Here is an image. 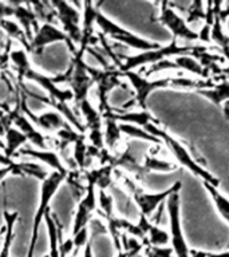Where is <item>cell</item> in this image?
Returning <instances> with one entry per match:
<instances>
[{
  "instance_id": "1",
  "label": "cell",
  "mask_w": 229,
  "mask_h": 257,
  "mask_svg": "<svg viewBox=\"0 0 229 257\" xmlns=\"http://www.w3.org/2000/svg\"><path fill=\"white\" fill-rule=\"evenodd\" d=\"M145 130L152 134V136L157 137L158 140L162 141V144L166 145V148L170 150V153L173 154V157L178 161V164L182 165L185 169H188L189 172H192L194 176L200 177L202 182H208V184L213 185V186H217L220 185V180L214 177L210 172H208L206 169L202 168L198 161L194 158V157L189 153L188 148H185L184 145L181 144L180 141L174 138L173 136H170L165 128L158 127V124L156 123H149L145 126Z\"/></svg>"
},
{
  "instance_id": "2",
  "label": "cell",
  "mask_w": 229,
  "mask_h": 257,
  "mask_svg": "<svg viewBox=\"0 0 229 257\" xmlns=\"http://www.w3.org/2000/svg\"><path fill=\"white\" fill-rule=\"evenodd\" d=\"M198 44H190V46H180L177 43L176 39H173L168 46L165 47H160L157 50H152V51L141 52L137 55H130V56H122L121 54V59L122 60V66H121L120 71L126 72V71H134V68L145 66V64H156L158 62L164 59H168L170 56H181V55H190Z\"/></svg>"
},
{
  "instance_id": "3",
  "label": "cell",
  "mask_w": 229,
  "mask_h": 257,
  "mask_svg": "<svg viewBox=\"0 0 229 257\" xmlns=\"http://www.w3.org/2000/svg\"><path fill=\"white\" fill-rule=\"evenodd\" d=\"M66 177H67V174L51 172L46 180L42 181V186H40V201L39 205H38V209H36L35 216H34L31 242H30V246H28L27 257H34L36 242H38V237H39L40 226L44 222V216L47 214L48 210H51L50 209V201L52 200V197L55 196V193L58 192L60 185L66 181Z\"/></svg>"
},
{
  "instance_id": "4",
  "label": "cell",
  "mask_w": 229,
  "mask_h": 257,
  "mask_svg": "<svg viewBox=\"0 0 229 257\" xmlns=\"http://www.w3.org/2000/svg\"><path fill=\"white\" fill-rule=\"evenodd\" d=\"M122 181H124L125 186L129 189V192L132 194L133 200L136 202V205L140 209L141 214H144L148 218L154 214V212L157 210V208L162 205L164 201H166L169 197L172 196L173 193L180 192V189L182 188V184L180 181H177L174 184L168 188L165 192L160 193H146L145 190L138 186L136 184V181H133V178L128 177L126 174H122Z\"/></svg>"
},
{
  "instance_id": "5",
  "label": "cell",
  "mask_w": 229,
  "mask_h": 257,
  "mask_svg": "<svg viewBox=\"0 0 229 257\" xmlns=\"http://www.w3.org/2000/svg\"><path fill=\"white\" fill-rule=\"evenodd\" d=\"M84 52L86 51L78 48L75 54H72V59L67 68L70 71V82L67 86L74 94L75 106L88 99V92L95 84L88 74V64L84 62Z\"/></svg>"
},
{
  "instance_id": "6",
  "label": "cell",
  "mask_w": 229,
  "mask_h": 257,
  "mask_svg": "<svg viewBox=\"0 0 229 257\" xmlns=\"http://www.w3.org/2000/svg\"><path fill=\"white\" fill-rule=\"evenodd\" d=\"M166 209L169 214V225H170V244L173 253L177 257H190V249L185 240L182 228H181L180 217V192L173 193L166 200Z\"/></svg>"
},
{
  "instance_id": "7",
  "label": "cell",
  "mask_w": 229,
  "mask_h": 257,
  "mask_svg": "<svg viewBox=\"0 0 229 257\" xmlns=\"http://www.w3.org/2000/svg\"><path fill=\"white\" fill-rule=\"evenodd\" d=\"M51 4L56 12L60 30L78 47L82 40V14L80 11L74 4L67 3V2H51Z\"/></svg>"
},
{
  "instance_id": "8",
  "label": "cell",
  "mask_w": 229,
  "mask_h": 257,
  "mask_svg": "<svg viewBox=\"0 0 229 257\" xmlns=\"http://www.w3.org/2000/svg\"><path fill=\"white\" fill-rule=\"evenodd\" d=\"M56 42H63L71 51V54H75L78 47L68 39V36L60 30L56 24H40L39 30L35 32V35L30 42L28 52L31 55H40L43 50L47 46Z\"/></svg>"
},
{
  "instance_id": "9",
  "label": "cell",
  "mask_w": 229,
  "mask_h": 257,
  "mask_svg": "<svg viewBox=\"0 0 229 257\" xmlns=\"http://www.w3.org/2000/svg\"><path fill=\"white\" fill-rule=\"evenodd\" d=\"M122 76H126V78H128L130 84H132V87L134 88V91H136L134 100H129V103H126L124 106L125 108H128L130 104L137 103L142 110H145V108H146V100H148L150 92H153L154 90H157V88L166 87V86H169V83H170V76H169V78H164V79L149 80L148 78L141 76L140 74L136 71L122 72Z\"/></svg>"
},
{
  "instance_id": "10",
  "label": "cell",
  "mask_w": 229,
  "mask_h": 257,
  "mask_svg": "<svg viewBox=\"0 0 229 257\" xmlns=\"http://www.w3.org/2000/svg\"><path fill=\"white\" fill-rule=\"evenodd\" d=\"M24 80H30L34 83L39 84L44 91L47 92V99L44 104H47L48 107H54L55 103H68L74 102V94L70 88H60L56 83H54L52 76L44 75L42 72L36 71L35 68H32L31 71H28Z\"/></svg>"
},
{
  "instance_id": "11",
  "label": "cell",
  "mask_w": 229,
  "mask_h": 257,
  "mask_svg": "<svg viewBox=\"0 0 229 257\" xmlns=\"http://www.w3.org/2000/svg\"><path fill=\"white\" fill-rule=\"evenodd\" d=\"M160 22L164 27H166L173 34V39L188 40V42H196L198 40V34L194 32L192 28L188 27L184 18H181L174 8L169 6V2L161 3V14L158 16Z\"/></svg>"
},
{
  "instance_id": "12",
  "label": "cell",
  "mask_w": 229,
  "mask_h": 257,
  "mask_svg": "<svg viewBox=\"0 0 229 257\" xmlns=\"http://www.w3.org/2000/svg\"><path fill=\"white\" fill-rule=\"evenodd\" d=\"M98 209V201H96V188L94 184L87 182V192L84 197L78 202L76 210L74 213V220H72L71 236L87 228L90 221L92 220V214Z\"/></svg>"
},
{
  "instance_id": "13",
  "label": "cell",
  "mask_w": 229,
  "mask_h": 257,
  "mask_svg": "<svg viewBox=\"0 0 229 257\" xmlns=\"http://www.w3.org/2000/svg\"><path fill=\"white\" fill-rule=\"evenodd\" d=\"M22 158H30L32 161H36L42 165H46L50 169H52L54 172L62 173V174H68L67 168L64 166L63 161L59 157V154L52 150V149H47V150H40V149L32 148L31 145H26L24 148H22L18 152V156Z\"/></svg>"
},
{
  "instance_id": "14",
  "label": "cell",
  "mask_w": 229,
  "mask_h": 257,
  "mask_svg": "<svg viewBox=\"0 0 229 257\" xmlns=\"http://www.w3.org/2000/svg\"><path fill=\"white\" fill-rule=\"evenodd\" d=\"M14 126L19 128L24 136L27 137L28 142L31 144L32 148L40 149V150H47L50 149V136H46L43 132H40L27 116L18 112L14 118Z\"/></svg>"
},
{
  "instance_id": "15",
  "label": "cell",
  "mask_w": 229,
  "mask_h": 257,
  "mask_svg": "<svg viewBox=\"0 0 229 257\" xmlns=\"http://www.w3.org/2000/svg\"><path fill=\"white\" fill-rule=\"evenodd\" d=\"M14 6V16L12 19L18 22L22 30L27 36L28 43L31 42L35 32L39 30L40 24L36 19V15L34 10L31 8L30 3H12Z\"/></svg>"
},
{
  "instance_id": "16",
  "label": "cell",
  "mask_w": 229,
  "mask_h": 257,
  "mask_svg": "<svg viewBox=\"0 0 229 257\" xmlns=\"http://www.w3.org/2000/svg\"><path fill=\"white\" fill-rule=\"evenodd\" d=\"M44 224L47 228L48 245H50L48 257H60L59 245L63 241V225L60 224L59 217L51 210H48L47 214L44 216Z\"/></svg>"
},
{
  "instance_id": "17",
  "label": "cell",
  "mask_w": 229,
  "mask_h": 257,
  "mask_svg": "<svg viewBox=\"0 0 229 257\" xmlns=\"http://www.w3.org/2000/svg\"><path fill=\"white\" fill-rule=\"evenodd\" d=\"M132 146L130 144H128V148L125 149L124 152L120 153V154H117V156H112L111 162L110 165L116 168H122L124 170H126L128 173L133 174V176L136 177L137 180H142L148 172H146V169L144 168V165H141L137 158L132 154Z\"/></svg>"
},
{
  "instance_id": "18",
  "label": "cell",
  "mask_w": 229,
  "mask_h": 257,
  "mask_svg": "<svg viewBox=\"0 0 229 257\" xmlns=\"http://www.w3.org/2000/svg\"><path fill=\"white\" fill-rule=\"evenodd\" d=\"M10 66L15 72L14 75L16 76V79L24 82V78L28 74V71L32 70L30 52L22 46L12 47L11 52H10Z\"/></svg>"
},
{
  "instance_id": "19",
  "label": "cell",
  "mask_w": 229,
  "mask_h": 257,
  "mask_svg": "<svg viewBox=\"0 0 229 257\" xmlns=\"http://www.w3.org/2000/svg\"><path fill=\"white\" fill-rule=\"evenodd\" d=\"M76 107L79 108L80 115L83 116V124L86 127V133L103 130V116L98 111V108L92 106L90 100L86 99L83 102H80L79 104H76Z\"/></svg>"
},
{
  "instance_id": "20",
  "label": "cell",
  "mask_w": 229,
  "mask_h": 257,
  "mask_svg": "<svg viewBox=\"0 0 229 257\" xmlns=\"http://www.w3.org/2000/svg\"><path fill=\"white\" fill-rule=\"evenodd\" d=\"M27 144V137L24 136L19 128H16L15 126L12 124V126H10V127L6 130L3 153L8 157V158L15 160V157L18 156V152H19L22 148H24Z\"/></svg>"
},
{
  "instance_id": "21",
  "label": "cell",
  "mask_w": 229,
  "mask_h": 257,
  "mask_svg": "<svg viewBox=\"0 0 229 257\" xmlns=\"http://www.w3.org/2000/svg\"><path fill=\"white\" fill-rule=\"evenodd\" d=\"M12 174L15 176H28L34 177L36 180L44 181L48 177L50 172L44 165L35 162V161H18L15 160L14 166H12Z\"/></svg>"
},
{
  "instance_id": "22",
  "label": "cell",
  "mask_w": 229,
  "mask_h": 257,
  "mask_svg": "<svg viewBox=\"0 0 229 257\" xmlns=\"http://www.w3.org/2000/svg\"><path fill=\"white\" fill-rule=\"evenodd\" d=\"M111 116L118 122V123H130L136 124V126H140V127H145L146 124L149 123H156L158 124L160 122L154 118V116L150 114L146 110H142V111L138 112H132V111H116L112 108Z\"/></svg>"
},
{
  "instance_id": "23",
  "label": "cell",
  "mask_w": 229,
  "mask_h": 257,
  "mask_svg": "<svg viewBox=\"0 0 229 257\" xmlns=\"http://www.w3.org/2000/svg\"><path fill=\"white\" fill-rule=\"evenodd\" d=\"M4 238L2 249H0V257H10L12 242L15 238V225L19 221V212H10L4 210Z\"/></svg>"
},
{
  "instance_id": "24",
  "label": "cell",
  "mask_w": 229,
  "mask_h": 257,
  "mask_svg": "<svg viewBox=\"0 0 229 257\" xmlns=\"http://www.w3.org/2000/svg\"><path fill=\"white\" fill-rule=\"evenodd\" d=\"M0 32L3 34L7 39H11L12 42H16L19 43L22 47H24L28 51V47H30V43H28V39L24 31L22 30L18 22L15 19H4L2 23H0Z\"/></svg>"
},
{
  "instance_id": "25",
  "label": "cell",
  "mask_w": 229,
  "mask_h": 257,
  "mask_svg": "<svg viewBox=\"0 0 229 257\" xmlns=\"http://www.w3.org/2000/svg\"><path fill=\"white\" fill-rule=\"evenodd\" d=\"M111 112H108V114H106V115L103 116L104 148L107 149V150H114L117 144L120 142L121 137H122L120 123L112 118Z\"/></svg>"
},
{
  "instance_id": "26",
  "label": "cell",
  "mask_w": 229,
  "mask_h": 257,
  "mask_svg": "<svg viewBox=\"0 0 229 257\" xmlns=\"http://www.w3.org/2000/svg\"><path fill=\"white\" fill-rule=\"evenodd\" d=\"M201 95H204L208 100H210L216 106H222L226 102H229V80H220L218 83L214 84L213 88H206V90H200L198 91Z\"/></svg>"
},
{
  "instance_id": "27",
  "label": "cell",
  "mask_w": 229,
  "mask_h": 257,
  "mask_svg": "<svg viewBox=\"0 0 229 257\" xmlns=\"http://www.w3.org/2000/svg\"><path fill=\"white\" fill-rule=\"evenodd\" d=\"M39 24H55L58 22L56 12L51 2H32L30 3Z\"/></svg>"
},
{
  "instance_id": "28",
  "label": "cell",
  "mask_w": 229,
  "mask_h": 257,
  "mask_svg": "<svg viewBox=\"0 0 229 257\" xmlns=\"http://www.w3.org/2000/svg\"><path fill=\"white\" fill-rule=\"evenodd\" d=\"M202 184H204V188L206 189V192L212 197L217 212L220 213V216L229 224V198L224 196L217 186H213L208 182H202Z\"/></svg>"
},
{
  "instance_id": "29",
  "label": "cell",
  "mask_w": 229,
  "mask_h": 257,
  "mask_svg": "<svg viewBox=\"0 0 229 257\" xmlns=\"http://www.w3.org/2000/svg\"><path fill=\"white\" fill-rule=\"evenodd\" d=\"M174 63L178 66V70H184V71H188L190 74H194V75H198L204 79H208L209 72L205 70L202 66H201L198 62H197L193 56L190 55H181L174 58Z\"/></svg>"
},
{
  "instance_id": "30",
  "label": "cell",
  "mask_w": 229,
  "mask_h": 257,
  "mask_svg": "<svg viewBox=\"0 0 229 257\" xmlns=\"http://www.w3.org/2000/svg\"><path fill=\"white\" fill-rule=\"evenodd\" d=\"M96 201H98V209L96 213L100 218L104 221L114 217V197L108 194L107 190H98L96 192Z\"/></svg>"
},
{
  "instance_id": "31",
  "label": "cell",
  "mask_w": 229,
  "mask_h": 257,
  "mask_svg": "<svg viewBox=\"0 0 229 257\" xmlns=\"http://www.w3.org/2000/svg\"><path fill=\"white\" fill-rule=\"evenodd\" d=\"M120 128L122 134H125V136H128V137H132V138L148 141V142H152V144L154 145L162 144V141L158 140L157 137L149 134L144 127H140V126H136V124L120 123Z\"/></svg>"
},
{
  "instance_id": "32",
  "label": "cell",
  "mask_w": 229,
  "mask_h": 257,
  "mask_svg": "<svg viewBox=\"0 0 229 257\" xmlns=\"http://www.w3.org/2000/svg\"><path fill=\"white\" fill-rule=\"evenodd\" d=\"M144 168L146 169V172H158V173H168L176 170L177 165L169 162V161H164L157 158L154 154H148L145 156Z\"/></svg>"
},
{
  "instance_id": "33",
  "label": "cell",
  "mask_w": 229,
  "mask_h": 257,
  "mask_svg": "<svg viewBox=\"0 0 229 257\" xmlns=\"http://www.w3.org/2000/svg\"><path fill=\"white\" fill-rule=\"evenodd\" d=\"M217 4L218 3H214V6H216V19H214V23L212 26V30H210V42L218 46V50L220 48H229V35H226L222 30V20L220 19V16L217 15Z\"/></svg>"
},
{
  "instance_id": "34",
  "label": "cell",
  "mask_w": 229,
  "mask_h": 257,
  "mask_svg": "<svg viewBox=\"0 0 229 257\" xmlns=\"http://www.w3.org/2000/svg\"><path fill=\"white\" fill-rule=\"evenodd\" d=\"M205 20V8L202 2H193L189 4L188 11H186V23Z\"/></svg>"
},
{
  "instance_id": "35",
  "label": "cell",
  "mask_w": 229,
  "mask_h": 257,
  "mask_svg": "<svg viewBox=\"0 0 229 257\" xmlns=\"http://www.w3.org/2000/svg\"><path fill=\"white\" fill-rule=\"evenodd\" d=\"M72 237V241H74V253H72V257L78 256V253L82 248H86V245L90 242V230L87 228H83L82 230L74 234Z\"/></svg>"
},
{
  "instance_id": "36",
  "label": "cell",
  "mask_w": 229,
  "mask_h": 257,
  "mask_svg": "<svg viewBox=\"0 0 229 257\" xmlns=\"http://www.w3.org/2000/svg\"><path fill=\"white\" fill-rule=\"evenodd\" d=\"M173 249L169 246L158 248V246H146V257H173Z\"/></svg>"
},
{
  "instance_id": "37",
  "label": "cell",
  "mask_w": 229,
  "mask_h": 257,
  "mask_svg": "<svg viewBox=\"0 0 229 257\" xmlns=\"http://www.w3.org/2000/svg\"><path fill=\"white\" fill-rule=\"evenodd\" d=\"M169 68H172V70H178V66L174 63V60H170V59H164L158 62L156 64H152L150 68L146 72V76H149L150 74L153 72H158V71H162V70H169Z\"/></svg>"
},
{
  "instance_id": "38",
  "label": "cell",
  "mask_w": 229,
  "mask_h": 257,
  "mask_svg": "<svg viewBox=\"0 0 229 257\" xmlns=\"http://www.w3.org/2000/svg\"><path fill=\"white\" fill-rule=\"evenodd\" d=\"M190 257H229V250L221 253L202 252V250H190Z\"/></svg>"
},
{
  "instance_id": "39",
  "label": "cell",
  "mask_w": 229,
  "mask_h": 257,
  "mask_svg": "<svg viewBox=\"0 0 229 257\" xmlns=\"http://www.w3.org/2000/svg\"><path fill=\"white\" fill-rule=\"evenodd\" d=\"M210 30H212L210 26L204 24L202 28H201V31L198 32V40H200V42H204V43H209V42H210Z\"/></svg>"
},
{
  "instance_id": "40",
  "label": "cell",
  "mask_w": 229,
  "mask_h": 257,
  "mask_svg": "<svg viewBox=\"0 0 229 257\" xmlns=\"http://www.w3.org/2000/svg\"><path fill=\"white\" fill-rule=\"evenodd\" d=\"M12 166H14V164L10 165V166H0V182L6 180L7 176L12 174Z\"/></svg>"
},
{
  "instance_id": "41",
  "label": "cell",
  "mask_w": 229,
  "mask_h": 257,
  "mask_svg": "<svg viewBox=\"0 0 229 257\" xmlns=\"http://www.w3.org/2000/svg\"><path fill=\"white\" fill-rule=\"evenodd\" d=\"M14 162H15V160L8 158V157L0 150V166H10V165H12Z\"/></svg>"
},
{
  "instance_id": "42",
  "label": "cell",
  "mask_w": 229,
  "mask_h": 257,
  "mask_svg": "<svg viewBox=\"0 0 229 257\" xmlns=\"http://www.w3.org/2000/svg\"><path fill=\"white\" fill-rule=\"evenodd\" d=\"M83 257H94L92 256V241L90 240L87 245H86V248L83 249Z\"/></svg>"
},
{
  "instance_id": "43",
  "label": "cell",
  "mask_w": 229,
  "mask_h": 257,
  "mask_svg": "<svg viewBox=\"0 0 229 257\" xmlns=\"http://www.w3.org/2000/svg\"><path fill=\"white\" fill-rule=\"evenodd\" d=\"M218 54H220L226 62H229V48H220V50H218Z\"/></svg>"
},
{
  "instance_id": "44",
  "label": "cell",
  "mask_w": 229,
  "mask_h": 257,
  "mask_svg": "<svg viewBox=\"0 0 229 257\" xmlns=\"http://www.w3.org/2000/svg\"><path fill=\"white\" fill-rule=\"evenodd\" d=\"M3 34L0 32V55L4 52V48H6V40H7V38L6 39H3Z\"/></svg>"
},
{
  "instance_id": "45",
  "label": "cell",
  "mask_w": 229,
  "mask_h": 257,
  "mask_svg": "<svg viewBox=\"0 0 229 257\" xmlns=\"http://www.w3.org/2000/svg\"><path fill=\"white\" fill-rule=\"evenodd\" d=\"M221 76H222V79H226L229 76V66H225V67H221Z\"/></svg>"
},
{
  "instance_id": "46",
  "label": "cell",
  "mask_w": 229,
  "mask_h": 257,
  "mask_svg": "<svg viewBox=\"0 0 229 257\" xmlns=\"http://www.w3.org/2000/svg\"><path fill=\"white\" fill-rule=\"evenodd\" d=\"M222 112H224V116L226 119L229 120V102L224 104V107H222Z\"/></svg>"
},
{
  "instance_id": "47",
  "label": "cell",
  "mask_w": 229,
  "mask_h": 257,
  "mask_svg": "<svg viewBox=\"0 0 229 257\" xmlns=\"http://www.w3.org/2000/svg\"><path fill=\"white\" fill-rule=\"evenodd\" d=\"M43 257H48V254H46V256H43Z\"/></svg>"
},
{
  "instance_id": "48",
  "label": "cell",
  "mask_w": 229,
  "mask_h": 257,
  "mask_svg": "<svg viewBox=\"0 0 229 257\" xmlns=\"http://www.w3.org/2000/svg\"><path fill=\"white\" fill-rule=\"evenodd\" d=\"M228 248H229V242H228Z\"/></svg>"
}]
</instances>
